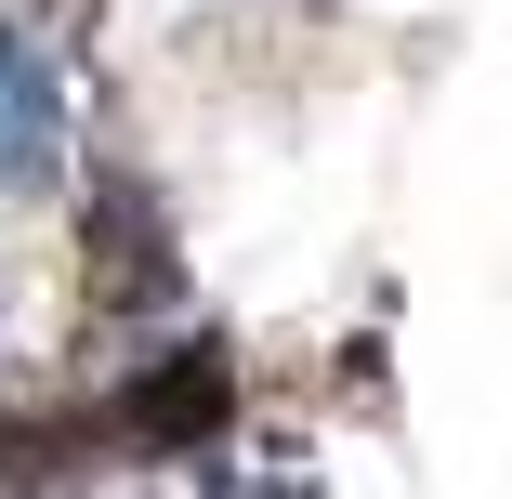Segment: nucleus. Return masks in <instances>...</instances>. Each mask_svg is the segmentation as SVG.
Returning <instances> with one entry per match:
<instances>
[{
  "label": "nucleus",
  "mask_w": 512,
  "mask_h": 499,
  "mask_svg": "<svg viewBox=\"0 0 512 499\" xmlns=\"http://www.w3.org/2000/svg\"><path fill=\"white\" fill-rule=\"evenodd\" d=\"M119 421H132V434H211V421H224V355H211V342H184L158 381L119 394Z\"/></svg>",
  "instance_id": "nucleus-2"
},
{
  "label": "nucleus",
  "mask_w": 512,
  "mask_h": 499,
  "mask_svg": "<svg viewBox=\"0 0 512 499\" xmlns=\"http://www.w3.org/2000/svg\"><path fill=\"white\" fill-rule=\"evenodd\" d=\"M158 289H171L158 211H145V197L119 184V197H106V224H92V303H106V316H132V303H158Z\"/></svg>",
  "instance_id": "nucleus-1"
}]
</instances>
